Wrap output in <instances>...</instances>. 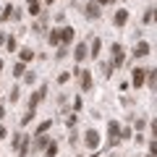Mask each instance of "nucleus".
<instances>
[{"label": "nucleus", "mask_w": 157, "mask_h": 157, "mask_svg": "<svg viewBox=\"0 0 157 157\" xmlns=\"http://www.w3.org/2000/svg\"><path fill=\"white\" fill-rule=\"evenodd\" d=\"M18 58H21V63H29L34 58V50H29V47H24L21 52H18Z\"/></svg>", "instance_id": "obj_15"}, {"label": "nucleus", "mask_w": 157, "mask_h": 157, "mask_svg": "<svg viewBox=\"0 0 157 157\" xmlns=\"http://www.w3.org/2000/svg\"><path fill=\"white\" fill-rule=\"evenodd\" d=\"M100 50H102V42L100 39H92V45H89V58H100Z\"/></svg>", "instance_id": "obj_12"}, {"label": "nucleus", "mask_w": 157, "mask_h": 157, "mask_svg": "<svg viewBox=\"0 0 157 157\" xmlns=\"http://www.w3.org/2000/svg\"><path fill=\"white\" fill-rule=\"evenodd\" d=\"M39 11H42L39 0H37V3H29V13H32V16H39Z\"/></svg>", "instance_id": "obj_20"}, {"label": "nucleus", "mask_w": 157, "mask_h": 157, "mask_svg": "<svg viewBox=\"0 0 157 157\" xmlns=\"http://www.w3.org/2000/svg\"><path fill=\"white\" fill-rule=\"evenodd\" d=\"M6 47H8L11 52H16V39H13V37H8V39H6Z\"/></svg>", "instance_id": "obj_26"}, {"label": "nucleus", "mask_w": 157, "mask_h": 157, "mask_svg": "<svg viewBox=\"0 0 157 157\" xmlns=\"http://www.w3.org/2000/svg\"><path fill=\"white\" fill-rule=\"evenodd\" d=\"M6 136H8V131H6V126L0 123V139H6Z\"/></svg>", "instance_id": "obj_33"}, {"label": "nucleus", "mask_w": 157, "mask_h": 157, "mask_svg": "<svg viewBox=\"0 0 157 157\" xmlns=\"http://www.w3.org/2000/svg\"><path fill=\"white\" fill-rule=\"evenodd\" d=\"M52 3H55V0H45V6H52Z\"/></svg>", "instance_id": "obj_36"}, {"label": "nucleus", "mask_w": 157, "mask_h": 157, "mask_svg": "<svg viewBox=\"0 0 157 157\" xmlns=\"http://www.w3.org/2000/svg\"><path fill=\"white\" fill-rule=\"evenodd\" d=\"M94 3H100V6H107V3H113V0H94Z\"/></svg>", "instance_id": "obj_35"}, {"label": "nucleus", "mask_w": 157, "mask_h": 157, "mask_svg": "<svg viewBox=\"0 0 157 157\" xmlns=\"http://www.w3.org/2000/svg\"><path fill=\"white\" fill-rule=\"evenodd\" d=\"M78 73V81H81V89H92V73L89 71H76Z\"/></svg>", "instance_id": "obj_9"}, {"label": "nucleus", "mask_w": 157, "mask_h": 157, "mask_svg": "<svg viewBox=\"0 0 157 157\" xmlns=\"http://www.w3.org/2000/svg\"><path fill=\"white\" fill-rule=\"evenodd\" d=\"M92 157H100V155H92Z\"/></svg>", "instance_id": "obj_40"}, {"label": "nucleus", "mask_w": 157, "mask_h": 157, "mask_svg": "<svg viewBox=\"0 0 157 157\" xmlns=\"http://www.w3.org/2000/svg\"><path fill=\"white\" fill-rule=\"evenodd\" d=\"M45 155H47V157H55V155H58V144H55V141H50V144L45 147Z\"/></svg>", "instance_id": "obj_17"}, {"label": "nucleus", "mask_w": 157, "mask_h": 157, "mask_svg": "<svg viewBox=\"0 0 157 157\" xmlns=\"http://www.w3.org/2000/svg\"><path fill=\"white\" fill-rule=\"evenodd\" d=\"M113 21H115V26H126V21H128V11H126V8H123V11H118Z\"/></svg>", "instance_id": "obj_13"}, {"label": "nucleus", "mask_w": 157, "mask_h": 157, "mask_svg": "<svg viewBox=\"0 0 157 157\" xmlns=\"http://www.w3.org/2000/svg\"><path fill=\"white\" fill-rule=\"evenodd\" d=\"M73 37H76V29H73V26H63L60 29V42H63V45L73 42Z\"/></svg>", "instance_id": "obj_6"}, {"label": "nucleus", "mask_w": 157, "mask_h": 157, "mask_svg": "<svg viewBox=\"0 0 157 157\" xmlns=\"http://www.w3.org/2000/svg\"><path fill=\"white\" fill-rule=\"evenodd\" d=\"M0 71H3V60H0Z\"/></svg>", "instance_id": "obj_37"}, {"label": "nucleus", "mask_w": 157, "mask_h": 157, "mask_svg": "<svg viewBox=\"0 0 157 157\" xmlns=\"http://www.w3.org/2000/svg\"><path fill=\"white\" fill-rule=\"evenodd\" d=\"M110 50H113V66H123V47L115 42Z\"/></svg>", "instance_id": "obj_7"}, {"label": "nucleus", "mask_w": 157, "mask_h": 157, "mask_svg": "<svg viewBox=\"0 0 157 157\" xmlns=\"http://www.w3.org/2000/svg\"><path fill=\"white\" fill-rule=\"evenodd\" d=\"M100 3H94V0H89V3H86V6H84V11H86V18H100Z\"/></svg>", "instance_id": "obj_4"}, {"label": "nucleus", "mask_w": 157, "mask_h": 157, "mask_svg": "<svg viewBox=\"0 0 157 157\" xmlns=\"http://www.w3.org/2000/svg\"><path fill=\"white\" fill-rule=\"evenodd\" d=\"M21 139H24V134H21V131H18V134L13 136V149H18V147H21Z\"/></svg>", "instance_id": "obj_27"}, {"label": "nucleus", "mask_w": 157, "mask_h": 157, "mask_svg": "<svg viewBox=\"0 0 157 157\" xmlns=\"http://www.w3.org/2000/svg\"><path fill=\"white\" fill-rule=\"evenodd\" d=\"M47 144H50V139L45 134H34V152H42Z\"/></svg>", "instance_id": "obj_8"}, {"label": "nucleus", "mask_w": 157, "mask_h": 157, "mask_svg": "<svg viewBox=\"0 0 157 157\" xmlns=\"http://www.w3.org/2000/svg\"><path fill=\"white\" fill-rule=\"evenodd\" d=\"M50 126H52V121H45V123H39V126H37V134H47V131H50Z\"/></svg>", "instance_id": "obj_21"}, {"label": "nucleus", "mask_w": 157, "mask_h": 157, "mask_svg": "<svg viewBox=\"0 0 157 157\" xmlns=\"http://www.w3.org/2000/svg\"><path fill=\"white\" fill-rule=\"evenodd\" d=\"M34 32H45V21H37V24H34Z\"/></svg>", "instance_id": "obj_32"}, {"label": "nucleus", "mask_w": 157, "mask_h": 157, "mask_svg": "<svg viewBox=\"0 0 157 157\" xmlns=\"http://www.w3.org/2000/svg\"><path fill=\"white\" fill-rule=\"evenodd\" d=\"M118 141H121V126L110 121L107 123V144H118Z\"/></svg>", "instance_id": "obj_1"}, {"label": "nucleus", "mask_w": 157, "mask_h": 157, "mask_svg": "<svg viewBox=\"0 0 157 157\" xmlns=\"http://www.w3.org/2000/svg\"><path fill=\"white\" fill-rule=\"evenodd\" d=\"M113 68H115L113 63H105V66H102V73H105V78H107V76H113Z\"/></svg>", "instance_id": "obj_25"}, {"label": "nucleus", "mask_w": 157, "mask_h": 157, "mask_svg": "<svg viewBox=\"0 0 157 157\" xmlns=\"http://www.w3.org/2000/svg\"><path fill=\"white\" fill-rule=\"evenodd\" d=\"M18 94H21L18 86H13V89H11V102H18Z\"/></svg>", "instance_id": "obj_29"}, {"label": "nucleus", "mask_w": 157, "mask_h": 157, "mask_svg": "<svg viewBox=\"0 0 157 157\" xmlns=\"http://www.w3.org/2000/svg\"><path fill=\"white\" fill-rule=\"evenodd\" d=\"M24 81H26V84H34V81H37V76H34V73H24Z\"/></svg>", "instance_id": "obj_28"}, {"label": "nucleus", "mask_w": 157, "mask_h": 157, "mask_svg": "<svg viewBox=\"0 0 157 157\" xmlns=\"http://www.w3.org/2000/svg\"><path fill=\"white\" fill-rule=\"evenodd\" d=\"M45 94H47V86L42 84V89H37V92H34V94H32V100H29V110H34V107H37L39 102L45 100Z\"/></svg>", "instance_id": "obj_3"}, {"label": "nucleus", "mask_w": 157, "mask_h": 157, "mask_svg": "<svg viewBox=\"0 0 157 157\" xmlns=\"http://www.w3.org/2000/svg\"><path fill=\"white\" fill-rule=\"evenodd\" d=\"M68 78H71V73H66V71H63V73H60V76H58V81H60V84H66Z\"/></svg>", "instance_id": "obj_30"}, {"label": "nucleus", "mask_w": 157, "mask_h": 157, "mask_svg": "<svg viewBox=\"0 0 157 157\" xmlns=\"http://www.w3.org/2000/svg\"><path fill=\"white\" fill-rule=\"evenodd\" d=\"M3 118H6V107L0 105V121H3Z\"/></svg>", "instance_id": "obj_34"}, {"label": "nucleus", "mask_w": 157, "mask_h": 157, "mask_svg": "<svg viewBox=\"0 0 157 157\" xmlns=\"http://www.w3.org/2000/svg\"><path fill=\"white\" fill-rule=\"evenodd\" d=\"M144 81H149V89H155V86H157V71H147Z\"/></svg>", "instance_id": "obj_16"}, {"label": "nucleus", "mask_w": 157, "mask_h": 157, "mask_svg": "<svg viewBox=\"0 0 157 157\" xmlns=\"http://www.w3.org/2000/svg\"><path fill=\"white\" fill-rule=\"evenodd\" d=\"M50 45H60V29H52L50 32Z\"/></svg>", "instance_id": "obj_18"}, {"label": "nucleus", "mask_w": 157, "mask_h": 157, "mask_svg": "<svg viewBox=\"0 0 157 157\" xmlns=\"http://www.w3.org/2000/svg\"><path fill=\"white\" fill-rule=\"evenodd\" d=\"M144 78H147V71L144 68H134V86H144Z\"/></svg>", "instance_id": "obj_10"}, {"label": "nucleus", "mask_w": 157, "mask_h": 157, "mask_svg": "<svg viewBox=\"0 0 157 157\" xmlns=\"http://www.w3.org/2000/svg\"><path fill=\"white\" fill-rule=\"evenodd\" d=\"M84 144L89 147V149H97V147H100V134H97L94 128H89V131L84 134Z\"/></svg>", "instance_id": "obj_2"}, {"label": "nucleus", "mask_w": 157, "mask_h": 157, "mask_svg": "<svg viewBox=\"0 0 157 157\" xmlns=\"http://www.w3.org/2000/svg\"><path fill=\"white\" fill-rule=\"evenodd\" d=\"M86 55H89V47H86V42H78L76 50H73V58H76V63H81Z\"/></svg>", "instance_id": "obj_5"}, {"label": "nucleus", "mask_w": 157, "mask_h": 157, "mask_svg": "<svg viewBox=\"0 0 157 157\" xmlns=\"http://www.w3.org/2000/svg\"><path fill=\"white\" fill-rule=\"evenodd\" d=\"M21 73H26V66H24V63L18 60V63H16V68H13V76H16V78H21Z\"/></svg>", "instance_id": "obj_19"}, {"label": "nucleus", "mask_w": 157, "mask_h": 157, "mask_svg": "<svg viewBox=\"0 0 157 157\" xmlns=\"http://www.w3.org/2000/svg\"><path fill=\"white\" fill-rule=\"evenodd\" d=\"M11 13H13V6H6V8H3V13H0V21L11 18Z\"/></svg>", "instance_id": "obj_22"}, {"label": "nucleus", "mask_w": 157, "mask_h": 157, "mask_svg": "<svg viewBox=\"0 0 157 157\" xmlns=\"http://www.w3.org/2000/svg\"><path fill=\"white\" fill-rule=\"evenodd\" d=\"M32 118H34V110H26V113H24V118H21V126L32 123Z\"/></svg>", "instance_id": "obj_24"}, {"label": "nucleus", "mask_w": 157, "mask_h": 157, "mask_svg": "<svg viewBox=\"0 0 157 157\" xmlns=\"http://www.w3.org/2000/svg\"><path fill=\"white\" fill-rule=\"evenodd\" d=\"M147 157H155V155H147Z\"/></svg>", "instance_id": "obj_39"}, {"label": "nucleus", "mask_w": 157, "mask_h": 157, "mask_svg": "<svg viewBox=\"0 0 157 157\" xmlns=\"http://www.w3.org/2000/svg\"><path fill=\"white\" fill-rule=\"evenodd\" d=\"M149 52H152L149 42H139V45H136V50H134V58H144V55H149Z\"/></svg>", "instance_id": "obj_11"}, {"label": "nucleus", "mask_w": 157, "mask_h": 157, "mask_svg": "<svg viewBox=\"0 0 157 157\" xmlns=\"http://www.w3.org/2000/svg\"><path fill=\"white\" fill-rule=\"evenodd\" d=\"M29 3H37V0H29Z\"/></svg>", "instance_id": "obj_38"}, {"label": "nucleus", "mask_w": 157, "mask_h": 157, "mask_svg": "<svg viewBox=\"0 0 157 157\" xmlns=\"http://www.w3.org/2000/svg\"><path fill=\"white\" fill-rule=\"evenodd\" d=\"M29 139H32V136H26V134H24V139H21V147L16 149L21 157H26V155H29V149H32V147H29Z\"/></svg>", "instance_id": "obj_14"}, {"label": "nucleus", "mask_w": 157, "mask_h": 157, "mask_svg": "<svg viewBox=\"0 0 157 157\" xmlns=\"http://www.w3.org/2000/svg\"><path fill=\"white\" fill-rule=\"evenodd\" d=\"M141 21H144V24H152V21H155V8H149V11L144 13V18H141Z\"/></svg>", "instance_id": "obj_23"}, {"label": "nucleus", "mask_w": 157, "mask_h": 157, "mask_svg": "<svg viewBox=\"0 0 157 157\" xmlns=\"http://www.w3.org/2000/svg\"><path fill=\"white\" fill-rule=\"evenodd\" d=\"M128 136H131V128H128V126H126V128H121V139H128Z\"/></svg>", "instance_id": "obj_31"}]
</instances>
